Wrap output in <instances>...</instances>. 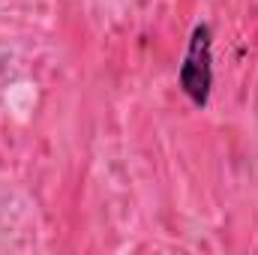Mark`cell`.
Returning a JSON list of instances; mask_svg holds the SVG:
<instances>
[{"label":"cell","mask_w":258,"mask_h":255,"mask_svg":"<svg viewBox=\"0 0 258 255\" xmlns=\"http://www.w3.org/2000/svg\"><path fill=\"white\" fill-rule=\"evenodd\" d=\"M177 84L195 108H204L210 102V90H213V30L210 24H195L186 57L177 72Z\"/></svg>","instance_id":"obj_1"}]
</instances>
